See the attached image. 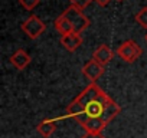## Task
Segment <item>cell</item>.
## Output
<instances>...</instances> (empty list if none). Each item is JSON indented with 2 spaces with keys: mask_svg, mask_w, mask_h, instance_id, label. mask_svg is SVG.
Returning <instances> with one entry per match:
<instances>
[{
  "mask_svg": "<svg viewBox=\"0 0 147 138\" xmlns=\"http://www.w3.org/2000/svg\"><path fill=\"white\" fill-rule=\"evenodd\" d=\"M120 105L95 82H91L66 108V117L74 118L85 132H102L120 114Z\"/></svg>",
  "mask_w": 147,
  "mask_h": 138,
  "instance_id": "cell-1",
  "label": "cell"
},
{
  "mask_svg": "<svg viewBox=\"0 0 147 138\" xmlns=\"http://www.w3.org/2000/svg\"><path fill=\"white\" fill-rule=\"evenodd\" d=\"M62 15L71 22L75 33H81L90 26V19L82 13V9L74 6V5H71Z\"/></svg>",
  "mask_w": 147,
  "mask_h": 138,
  "instance_id": "cell-2",
  "label": "cell"
},
{
  "mask_svg": "<svg viewBox=\"0 0 147 138\" xmlns=\"http://www.w3.org/2000/svg\"><path fill=\"white\" fill-rule=\"evenodd\" d=\"M143 53V49L134 40H125L117 48V55L127 63L136 62Z\"/></svg>",
  "mask_w": 147,
  "mask_h": 138,
  "instance_id": "cell-3",
  "label": "cell"
},
{
  "mask_svg": "<svg viewBox=\"0 0 147 138\" xmlns=\"http://www.w3.org/2000/svg\"><path fill=\"white\" fill-rule=\"evenodd\" d=\"M20 29L30 38V39H38L45 30H46V25L35 15L29 16L20 26Z\"/></svg>",
  "mask_w": 147,
  "mask_h": 138,
  "instance_id": "cell-4",
  "label": "cell"
},
{
  "mask_svg": "<svg viewBox=\"0 0 147 138\" xmlns=\"http://www.w3.org/2000/svg\"><path fill=\"white\" fill-rule=\"evenodd\" d=\"M82 74L84 76L91 81V82H95L98 78H101V75L104 74V65H101L100 62H97L95 59H91L88 60L84 68H82Z\"/></svg>",
  "mask_w": 147,
  "mask_h": 138,
  "instance_id": "cell-5",
  "label": "cell"
},
{
  "mask_svg": "<svg viewBox=\"0 0 147 138\" xmlns=\"http://www.w3.org/2000/svg\"><path fill=\"white\" fill-rule=\"evenodd\" d=\"M61 43L62 46L68 50V52H75L81 45H82V38H81V33H68V35H63L61 38Z\"/></svg>",
  "mask_w": 147,
  "mask_h": 138,
  "instance_id": "cell-6",
  "label": "cell"
},
{
  "mask_svg": "<svg viewBox=\"0 0 147 138\" xmlns=\"http://www.w3.org/2000/svg\"><path fill=\"white\" fill-rule=\"evenodd\" d=\"M113 58H114V52L108 45H100L92 53V59H95L97 62H100L104 66L107 63H110Z\"/></svg>",
  "mask_w": 147,
  "mask_h": 138,
  "instance_id": "cell-7",
  "label": "cell"
},
{
  "mask_svg": "<svg viewBox=\"0 0 147 138\" xmlns=\"http://www.w3.org/2000/svg\"><path fill=\"white\" fill-rule=\"evenodd\" d=\"M10 63L16 68V69H19V71H23V69L30 63V56H29V53L28 52H25L23 49H18L12 56H10Z\"/></svg>",
  "mask_w": 147,
  "mask_h": 138,
  "instance_id": "cell-8",
  "label": "cell"
},
{
  "mask_svg": "<svg viewBox=\"0 0 147 138\" xmlns=\"http://www.w3.org/2000/svg\"><path fill=\"white\" fill-rule=\"evenodd\" d=\"M53 26H55V29H56V32L59 33V35H68V33H72L74 32V27H72V25H71V22L63 16V15H61L56 20H55V23H53Z\"/></svg>",
  "mask_w": 147,
  "mask_h": 138,
  "instance_id": "cell-9",
  "label": "cell"
},
{
  "mask_svg": "<svg viewBox=\"0 0 147 138\" xmlns=\"http://www.w3.org/2000/svg\"><path fill=\"white\" fill-rule=\"evenodd\" d=\"M55 121H56V119H43V121L36 127L38 132H39L42 137L49 138V137L55 132V129H56V127H55Z\"/></svg>",
  "mask_w": 147,
  "mask_h": 138,
  "instance_id": "cell-10",
  "label": "cell"
},
{
  "mask_svg": "<svg viewBox=\"0 0 147 138\" xmlns=\"http://www.w3.org/2000/svg\"><path fill=\"white\" fill-rule=\"evenodd\" d=\"M134 19H136V22H137L141 27L147 29V7L140 9V10H138V13H136Z\"/></svg>",
  "mask_w": 147,
  "mask_h": 138,
  "instance_id": "cell-11",
  "label": "cell"
},
{
  "mask_svg": "<svg viewBox=\"0 0 147 138\" xmlns=\"http://www.w3.org/2000/svg\"><path fill=\"white\" fill-rule=\"evenodd\" d=\"M19 3H20L26 10H33V9L40 3V0H19Z\"/></svg>",
  "mask_w": 147,
  "mask_h": 138,
  "instance_id": "cell-12",
  "label": "cell"
},
{
  "mask_svg": "<svg viewBox=\"0 0 147 138\" xmlns=\"http://www.w3.org/2000/svg\"><path fill=\"white\" fill-rule=\"evenodd\" d=\"M69 2L74 5V6H77V7H80V9H85L91 2H92V0H69Z\"/></svg>",
  "mask_w": 147,
  "mask_h": 138,
  "instance_id": "cell-13",
  "label": "cell"
},
{
  "mask_svg": "<svg viewBox=\"0 0 147 138\" xmlns=\"http://www.w3.org/2000/svg\"><path fill=\"white\" fill-rule=\"evenodd\" d=\"M81 138H105V135L102 132H85Z\"/></svg>",
  "mask_w": 147,
  "mask_h": 138,
  "instance_id": "cell-14",
  "label": "cell"
},
{
  "mask_svg": "<svg viewBox=\"0 0 147 138\" xmlns=\"http://www.w3.org/2000/svg\"><path fill=\"white\" fill-rule=\"evenodd\" d=\"M95 2H97V3H98L101 7H104V6H107V5L111 2V0H95Z\"/></svg>",
  "mask_w": 147,
  "mask_h": 138,
  "instance_id": "cell-15",
  "label": "cell"
},
{
  "mask_svg": "<svg viewBox=\"0 0 147 138\" xmlns=\"http://www.w3.org/2000/svg\"><path fill=\"white\" fill-rule=\"evenodd\" d=\"M144 40H146V42H147V33H146V35H144Z\"/></svg>",
  "mask_w": 147,
  "mask_h": 138,
  "instance_id": "cell-16",
  "label": "cell"
},
{
  "mask_svg": "<svg viewBox=\"0 0 147 138\" xmlns=\"http://www.w3.org/2000/svg\"><path fill=\"white\" fill-rule=\"evenodd\" d=\"M117 2H123V0H117Z\"/></svg>",
  "mask_w": 147,
  "mask_h": 138,
  "instance_id": "cell-17",
  "label": "cell"
}]
</instances>
